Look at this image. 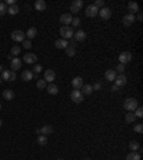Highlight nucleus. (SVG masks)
<instances>
[{
	"mask_svg": "<svg viewBox=\"0 0 143 160\" xmlns=\"http://www.w3.org/2000/svg\"><path fill=\"white\" fill-rule=\"evenodd\" d=\"M92 87H93V90H100V89H102V83H100V81H96Z\"/></svg>",
	"mask_w": 143,
	"mask_h": 160,
	"instance_id": "obj_44",
	"label": "nucleus"
},
{
	"mask_svg": "<svg viewBox=\"0 0 143 160\" xmlns=\"http://www.w3.org/2000/svg\"><path fill=\"white\" fill-rule=\"evenodd\" d=\"M127 10L130 12L129 14H133V16H135V13H139V4H138L136 1H130V3L127 4Z\"/></svg>",
	"mask_w": 143,
	"mask_h": 160,
	"instance_id": "obj_15",
	"label": "nucleus"
},
{
	"mask_svg": "<svg viewBox=\"0 0 143 160\" xmlns=\"http://www.w3.org/2000/svg\"><path fill=\"white\" fill-rule=\"evenodd\" d=\"M54 46H56L57 49H66V47L69 46V41L65 40V39H59V40L54 41Z\"/></svg>",
	"mask_w": 143,
	"mask_h": 160,
	"instance_id": "obj_22",
	"label": "nucleus"
},
{
	"mask_svg": "<svg viewBox=\"0 0 143 160\" xmlns=\"http://www.w3.org/2000/svg\"><path fill=\"white\" fill-rule=\"evenodd\" d=\"M65 50H66V54H67V56H70V57H73V56L76 54V49H74V47H70V46H67Z\"/></svg>",
	"mask_w": 143,
	"mask_h": 160,
	"instance_id": "obj_34",
	"label": "nucleus"
},
{
	"mask_svg": "<svg viewBox=\"0 0 143 160\" xmlns=\"http://www.w3.org/2000/svg\"><path fill=\"white\" fill-rule=\"evenodd\" d=\"M20 12V9H19V6L14 3V4H12V6H7V13L9 14H12V16H14V14H17Z\"/></svg>",
	"mask_w": 143,
	"mask_h": 160,
	"instance_id": "obj_23",
	"label": "nucleus"
},
{
	"mask_svg": "<svg viewBox=\"0 0 143 160\" xmlns=\"http://www.w3.org/2000/svg\"><path fill=\"white\" fill-rule=\"evenodd\" d=\"M125 120H126V123H133V121L136 120V116H135V113L129 112V113L126 115V117H125Z\"/></svg>",
	"mask_w": 143,
	"mask_h": 160,
	"instance_id": "obj_29",
	"label": "nucleus"
},
{
	"mask_svg": "<svg viewBox=\"0 0 143 160\" xmlns=\"http://www.w3.org/2000/svg\"><path fill=\"white\" fill-rule=\"evenodd\" d=\"M83 97H84V96L82 94V92H80V90H76V89H74V90L70 93V99H72V102H73V103H77V104H79V103H82V102H83Z\"/></svg>",
	"mask_w": 143,
	"mask_h": 160,
	"instance_id": "obj_4",
	"label": "nucleus"
},
{
	"mask_svg": "<svg viewBox=\"0 0 143 160\" xmlns=\"http://www.w3.org/2000/svg\"><path fill=\"white\" fill-rule=\"evenodd\" d=\"M116 73H119V75H123L125 73V64H119L117 67H116V70H114Z\"/></svg>",
	"mask_w": 143,
	"mask_h": 160,
	"instance_id": "obj_40",
	"label": "nucleus"
},
{
	"mask_svg": "<svg viewBox=\"0 0 143 160\" xmlns=\"http://www.w3.org/2000/svg\"><path fill=\"white\" fill-rule=\"evenodd\" d=\"M9 77H10V70H3L1 72V80H7L9 81Z\"/></svg>",
	"mask_w": 143,
	"mask_h": 160,
	"instance_id": "obj_35",
	"label": "nucleus"
},
{
	"mask_svg": "<svg viewBox=\"0 0 143 160\" xmlns=\"http://www.w3.org/2000/svg\"><path fill=\"white\" fill-rule=\"evenodd\" d=\"M86 160H90V159H86Z\"/></svg>",
	"mask_w": 143,
	"mask_h": 160,
	"instance_id": "obj_54",
	"label": "nucleus"
},
{
	"mask_svg": "<svg viewBox=\"0 0 143 160\" xmlns=\"http://www.w3.org/2000/svg\"><path fill=\"white\" fill-rule=\"evenodd\" d=\"M135 20H136V19H135L133 14H129V13H127L126 16H123V24H125V26H132V24L135 23Z\"/></svg>",
	"mask_w": 143,
	"mask_h": 160,
	"instance_id": "obj_17",
	"label": "nucleus"
},
{
	"mask_svg": "<svg viewBox=\"0 0 143 160\" xmlns=\"http://www.w3.org/2000/svg\"><path fill=\"white\" fill-rule=\"evenodd\" d=\"M112 90H113V92H117V90H119V87H117L116 84H113V86H112Z\"/></svg>",
	"mask_w": 143,
	"mask_h": 160,
	"instance_id": "obj_48",
	"label": "nucleus"
},
{
	"mask_svg": "<svg viewBox=\"0 0 143 160\" xmlns=\"http://www.w3.org/2000/svg\"><path fill=\"white\" fill-rule=\"evenodd\" d=\"M36 35H37V29H36V27H30V29L26 32V37H27V40L35 39Z\"/></svg>",
	"mask_w": 143,
	"mask_h": 160,
	"instance_id": "obj_26",
	"label": "nucleus"
},
{
	"mask_svg": "<svg viewBox=\"0 0 143 160\" xmlns=\"http://www.w3.org/2000/svg\"><path fill=\"white\" fill-rule=\"evenodd\" d=\"M22 79L25 80V81H29V80L35 79V75H33L32 70H23L22 72Z\"/></svg>",
	"mask_w": 143,
	"mask_h": 160,
	"instance_id": "obj_20",
	"label": "nucleus"
},
{
	"mask_svg": "<svg viewBox=\"0 0 143 160\" xmlns=\"http://www.w3.org/2000/svg\"><path fill=\"white\" fill-rule=\"evenodd\" d=\"M86 32L84 30H77L76 33H73V39L76 40V41H83V40H86Z\"/></svg>",
	"mask_w": 143,
	"mask_h": 160,
	"instance_id": "obj_14",
	"label": "nucleus"
},
{
	"mask_svg": "<svg viewBox=\"0 0 143 160\" xmlns=\"http://www.w3.org/2000/svg\"><path fill=\"white\" fill-rule=\"evenodd\" d=\"M82 7H83V0H74L70 4V12L72 13H77V12H80Z\"/></svg>",
	"mask_w": 143,
	"mask_h": 160,
	"instance_id": "obj_9",
	"label": "nucleus"
},
{
	"mask_svg": "<svg viewBox=\"0 0 143 160\" xmlns=\"http://www.w3.org/2000/svg\"><path fill=\"white\" fill-rule=\"evenodd\" d=\"M72 24H73V27H79L82 24V22L79 17H74V19H72Z\"/></svg>",
	"mask_w": 143,
	"mask_h": 160,
	"instance_id": "obj_37",
	"label": "nucleus"
},
{
	"mask_svg": "<svg viewBox=\"0 0 143 160\" xmlns=\"http://www.w3.org/2000/svg\"><path fill=\"white\" fill-rule=\"evenodd\" d=\"M0 110H1V103H0Z\"/></svg>",
	"mask_w": 143,
	"mask_h": 160,
	"instance_id": "obj_52",
	"label": "nucleus"
},
{
	"mask_svg": "<svg viewBox=\"0 0 143 160\" xmlns=\"http://www.w3.org/2000/svg\"><path fill=\"white\" fill-rule=\"evenodd\" d=\"M132 60V53L130 52H122L120 54H119V62H120V64H126V63H129Z\"/></svg>",
	"mask_w": 143,
	"mask_h": 160,
	"instance_id": "obj_5",
	"label": "nucleus"
},
{
	"mask_svg": "<svg viewBox=\"0 0 143 160\" xmlns=\"http://www.w3.org/2000/svg\"><path fill=\"white\" fill-rule=\"evenodd\" d=\"M16 80V72H12L10 70V77H9V81H14Z\"/></svg>",
	"mask_w": 143,
	"mask_h": 160,
	"instance_id": "obj_45",
	"label": "nucleus"
},
{
	"mask_svg": "<svg viewBox=\"0 0 143 160\" xmlns=\"http://www.w3.org/2000/svg\"><path fill=\"white\" fill-rule=\"evenodd\" d=\"M37 89H40V90H43V89H46L47 87V83H46V80L44 79H40V80H37Z\"/></svg>",
	"mask_w": 143,
	"mask_h": 160,
	"instance_id": "obj_32",
	"label": "nucleus"
},
{
	"mask_svg": "<svg viewBox=\"0 0 143 160\" xmlns=\"http://www.w3.org/2000/svg\"><path fill=\"white\" fill-rule=\"evenodd\" d=\"M3 97H4L6 100H13V99H14V92L10 90V89H7V90L3 92Z\"/></svg>",
	"mask_w": 143,
	"mask_h": 160,
	"instance_id": "obj_27",
	"label": "nucleus"
},
{
	"mask_svg": "<svg viewBox=\"0 0 143 160\" xmlns=\"http://www.w3.org/2000/svg\"><path fill=\"white\" fill-rule=\"evenodd\" d=\"M133 129H135V132H136V133H142V132H143V124H142V123H136Z\"/></svg>",
	"mask_w": 143,
	"mask_h": 160,
	"instance_id": "obj_38",
	"label": "nucleus"
},
{
	"mask_svg": "<svg viewBox=\"0 0 143 160\" xmlns=\"http://www.w3.org/2000/svg\"><path fill=\"white\" fill-rule=\"evenodd\" d=\"M135 112H136V113H135V116H136V117H143V109H142V107H138Z\"/></svg>",
	"mask_w": 143,
	"mask_h": 160,
	"instance_id": "obj_42",
	"label": "nucleus"
},
{
	"mask_svg": "<svg viewBox=\"0 0 143 160\" xmlns=\"http://www.w3.org/2000/svg\"><path fill=\"white\" fill-rule=\"evenodd\" d=\"M138 20H139V22H142V20H143V16H142V13H138Z\"/></svg>",
	"mask_w": 143,
	"mask_h": 160,
	"instance_id": "obj_47",
	"label": "nucleus"
},
{
	"mask_svg": "<svg viewBox=\"0 0 143 160\" xmlns=\"http://www.w3.org/2000/svg\"><path fill=\"white\" fill-rule=\"evenodd\" d=\"M23 47H25V49H30V47H32V40H25V41H23Z\"/></svg>",
	"mask_w": 143,
	"mask_h": 160,
	"instance_id": "obj_43",
	"label": "nucleus"
},
{
	"mask_svg": "<svg viewBox=\"0 0 143 160\" xmlns=\"http://www.w3.org/2000/svg\"><path fill=\"white\" fill-rule=\"evenodd\" d=\"M60 23H63V26H69V23H72V16L69 13H63L60 16Z\"/></svg>",
	"mask_w": 143,
	"mask_h": 160,
	"instance_id": "obj_19",
	"label": "nucleus"
},
{
	"mask_svg": "<svg viewBox=\"0 0 143 160\" xmlns=\"http://www.w3.org/2000/svg\"><path fill=\"white\" fill-rule=\"evenodd\" d=\"M116 76H117V73L114 72V70H107L106 73H105V79L109 80V81H114V79H116Z\"/></svg>",
	"mask_w": 143,
	"mask_h": 160,
	"instance_id": "obj_25",
	"label": "nucleus"
},
{
	"mask_svg": "<svg viewBox=\"0 0 143 160\" xmlns=\"http://www.w3.org/2000/svg\"><path fill=\"white\" fill-rule=\"evenodd\" d=\"M83 84H84V83H83V79H82L80 76H77V77H74V79L72 80V86H73L76 90H80Z\"/></svg>",
	"mask_w": 143,
	"mask_h": 160,
	"instance_id": "obj_16",
	"label": "nucleus"
},
{
	"mask_svg": "<svg viewBox=\"0 0 143 160\" xmlns=\"http://www.w3.org/2000/svg\"><path fill=\"white\" fill-rule=\"evenodd\" d=\"M1 72H3V66L0 64V73H1Z\"/></svg>",
	"mask_w": 143,
	"mask_h": 160,
	"instance_id": "obj_49",
	"label": "nucleus"
},
{
	"mask_svg": "<svg viewBox=\"0 0 143 160\" xmlns=\"http://www.w3.org/2000/svg\"><path fill=\"white\" fill-rule=\"evenodd\" d=\"M7 13V6H6V3H0V16H3V14H6Z\"/></svg>",
	"mask_w": 143,
	"mask_h": 160,
	"instance_id": "obj_36",
	"label": "nucleus"
},
{
	"mask_svg": "<svg viewBox=\"0 0 143 160\" xmlns=\"http://www.w3.org/2000/svg\"><path fill=\"white\" fill-rule=\"evenodd\" d=\"M1 124H3V121H1V119H0V127H1Z\"/></svg>",
	"mask_w": 143,
	"mask_h": 160,
	"instance_id": "obj_50",
	"label": "nucleus"
},
{
	"mask_svg": "<svg viewBox=\"0 0 143 160\" xmlns=\"http://www.w3.org/2000/svg\"><path fill=\"white\" fill-rule=\"evenodd\" d=\"M56 79V73H54V70H52V69H47L46 72H44V80H46V83L49 81V83H53Z\"/></svg>",
	"mask_w": 143,
	"mask_h": 160,
	"instance_id": "obj_11",
	"label": "nucleus"
},
{
	"mask_svg": "<svg viewBox=\"0 0 143 160\" xmlns=\"http://www.w3.org/2000/svg\"><path fill=\"white\" fill-rule=\"evenodd\" d=\"M86 16L87 17H95V16H97V13H99V9L96 7V6H93V4H89L87 7H86Z\"/></svg>",
	"mask_w": 143,
	"mask_h": 160,
	"instance_id": "obj_7",
	"label": "nucleus"
},
{
	"mask_svg": "<svg viewBox=\"0 0 143 160\" xmlns=\"http://www.w3.org/2000/svg\"><path fill=\"white\" fill-rule=\"evenodd\" d=\"M76 44H77V41L73 39V37H72L70 41H69V46H70V47H76Z\"/></svg>",
	"mask_w": 143,
	"mask_h": 160,
	"instance_id": "obj_46",
	"label": "nucleus"
},
{
	"mask_svg": "<svg viewBox=\"0 0 143 160\" xmlns=\"http://www.w3.org/2000/svg\"><path fill=\"white\" fill-rule=\"evenodd\" d=\"M39 133L43 134V136L52 134V133H53V126H50V124H44L43 127H39Z\"/></svg>",
	"mask_w": 143,
	"mask_h": 160,
	"instance_id": "obj_12",
	"label": "nucleus"
},
{
	"mask_svg": "<svg viewBox=\"0 0 143 160\" xmlns=\"http://www.w3.org/2000/svg\"><path fill=\"white\" fill-rule=\"evenodd\" d=\"M126 160H140V155L136 153V152H130V153L126 156Z\"/></svg>",
	"mask_w": 143,
	"mask_h": 160,
	"instance_id": "obj_28",
	"label": "nucleus"
},
{
	"mask_svg": "<svg viewBox=\"0 0 143 160\" xmlns=\"http://www.w3.org/2000/svg\"><path fill=\"white\" fill-rule=\"evenodd\" d=\"M23 62L27 63V64L36 63V62H37V56H36L35 53H26V54L23 56Z\"/></svg>",
	"mask_w": 143,
	"mask_h": 160,
	"instance_id": "obj_10",
	"label": "nucleus"
},
{
	"mask_svg": "<svg viewBox=\"0 0 143 160\" xmlns=\"http://www.w3.org/2000/svg\"><path fill=\"white\" fill-rule=\"evenodd\" d=\"M80 92H82L83 96H90L93 93V87H92V84H83L82 89H80Z\"/></svg>",
	"mask_w": 143,
	"mask_h": 160,
	"instance_id": "obj_18",
	"label": "nucleus"
},
{
	"mask_svg": "<svg viewBox=\"0 0 143 160\" xmlns=\"http://www.w3.org/2000/svg\"><path fill=\"white\" fill-rule=\"evenodd\" d=\"M35 9L37 12H44L46 10V1L44 0H36Z\"/></svg>",
	"mask_w": 143,
	"mask_h": 160,
	"instance_id": "obj_21",
	"label": "nucleus"
},
{
	"mask_svg": "<svg viewBox=\"0 0 143 160\" xmlns=\"http://www.w3.org/2000/svg\"><path fill=\"white\" fill-rule=\"evenodd\" d=\"M127 83V79H126V76L125 75H117L116 76V79H114V84L117 86V87H122V86H125Z\"/></svg>",
	"mask_w": 143,
	"mask_h": 160,
	"instance_id": "obj_13",
	"label": "nucleus"
},
{
	"mask_svg": "<svg viewBox=\"0 0 143 160\" xmlns=\"http://www.w3.org/2000/svg\"><path fill=\"white\" fill-rule=\"evenodd\" d=\"M1 81H3V80H1V77H0V84H1Z\"/></svg>",
	"mask_w": 143,
	"mask_h": 160,
	"instance_id": "obj_51",
	"label": "nucleus"
},
{
	"mask_svg": "<svg viewBox=\"0 0 143 160\" xmlns=\"http://www.w3.org/2000/svg\"><path fill=\"white\" fill-rule=\"evenodd\" d=\"M93 6H96L97 9H102V7H105V1H103V0H96V1L93 3Z\"/></svg>",
	"mask_w": 143,
	"mask_h": 160,
	"instance_id": "obj_39",
	"label": "nucleus"
},
{
	"mask_svg": "<svg viewBox=\"0 0 143 160\" xmlns=\"http://www.w3.org/2000/svg\"><path fill=\"white\" fill-rule=\"evenodd\" d=\"M129 149H130L132 152H138V150L140 149V144H139L138 142H130V144H129Z\"/></svg>",
	"mask_w": 143,
	"mask_h": 160,
	"instance_id": "obj_31",
	"label": "nucleus"
},
{
	"mask_svg": "<svg viewBox=\"0 0 143 160\" xmlns=\"http://www.w3.org/2000/svg\"><path fill=\"white\" fill-rule=\"evenodd\" d=\"M10 37H12V40H14V41L23 43V41L26 40V33L22 32V30H13L12 35H10Z\"/></svg>",
	"mask_w": 143,
	"mask_h": 160,
	"instance_id": "obj_3",
	"label": "nucleus"
},
{
	"mask_svg": "<svg viewBox=\"0 0 143 160\" xmlns=\"http://www.w3.org/2000/svg\"><path fill=\"white\" fill-rule=\"evenodd\" d=\"M138 107H139V106H138V100L133 99V97H129V99H126V100L123 102V109L127 110V112H132V113H133Z\"/></svg>",
	"mask_w": 143,
	"mask_h": 160,
	"instance_id": "obj_1",
	"label": "nucleus"
},
{
	"mask_svg": "<svg viewBox=\"0 0 143 160\" xmlns=\"http://www.w3.org/2000/svg\"><path fill=\"white\" fill-rule=\"evenodd\" d=\"M57 160H63V159H57Z\"/></svg>",
	"mask_w": 143,
	"mask_h": 160,
	"instance_id": "obj_53",
	"label": "nucleus"
},
{
	"mask_svg": "<svg viewBox=\"0 0 143 160\" xmlns=\"http://www.w3.org/2000/svg\"><path fill=\"white\" fill-rule=\"evenodd\" d=\"M103 20H109L110 19V16H112V10L109 9V7H102V9H99V13H97Z\"/></svg>",
	"mask_w": 143,
	"mask_h": 160,
	"instance_id": "obj_8",
	"label": "nucleus"
},
{
	"mask_svg": "<svg viewBox=\"0 0 143 160\" xmlns=\"http://www.w3.org/2000/svg\"><path fill=\"white\" fill-rule=\"evenodd\" d=\"M20 52H22V47H20V46H13L10 53H12V56H19Z\"/></svg>",
	"mask_w": 143,
	"mask_h": 160,
	"instance_id": "obj_33",
	"label": "nucleus"
},
{
	"mask_svg": "<svg viewBox=\"0 0 143 160\" xmlns=\"http://www.w3.org/2000/svg\"><path fill=\"white\" fill-rule=\"evenodd\" d=\"M10 69L12 72H17L19 69H22V60L19 57H13L10 60Z\"/></svg>",
	"mask_w": 143,
	"mask_h": 160,
	"instance_id": "obj_6",
	"label": "nucleus"
},
{
	"mask_svg": "<svg viewBox=\"0 0 143 160\" xmlns=\"http://www.w3.org/2000/svg\"><path fill=\"white\" fill-rule=\"evenodd\" d=\"M59 33H60L62 39H65V40H70L73 37V29H72L70 26H62L60 30H59Z\"/></svg>",
	"mask_w": 143,
	"mask_h": 160,
	"instance_id": "obj_2",
	"label": "nucleus"
},
{
	"mask_svg": "<svg viewBox=\"0 0 143 160\" xmlns=\"http://www.w3.org/2000/svg\"><path fill=\"white\" fill-rule=\"evenodd\" d=\"M37 143H39L40 146H46V144H47V137L43 136V134H40V136L37 137Z\"/></svg>",
	"mask_w": 143,
	"mask_h": 160,
	"instance_id": "obj_30",
	"label": "nucleus"
},
{
	"mask_svg": "<svg viewBox=\"0 0 143 160\" xmlns=\"http://www.w3.org/2000/svg\"><path fill=\"white\" fill-rule=\"evenodd\" d=\"M42 69H43V67H42L40 64H35V67H33V70H32V72H33L35 75H39V73L42 72Z\"/></svg>",
	"mask_w": 143,
	"mask_h": 160,
	"instance_id": "obj_41",
	"label": "nucleus"
},
{
	"mask_svg": "<svg viewBox=\"0 0 143 160\" xmlns=\"http://www.w3.org/2000/svg\"><path fill=\"white\" fill-rule=\"evenodd\" d=\"M46 89H47V92H49L50 94H54V96H56V94L59 93V87H57L54 83H49Z\"/></svg>",
	"mask_w": 143,
	"mask_h": 160,
	"instance_id": "obj_24",
	"label": "nucleus"
}]
</instances>
